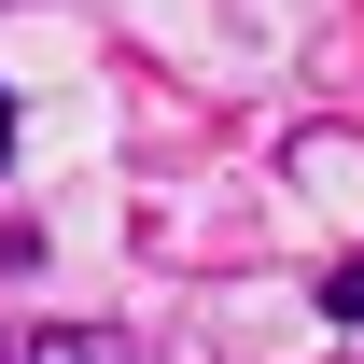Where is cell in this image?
<instances>
[{
    "label": "cell",
    "mask_w": 364,
    "mask_h": 364,
    "mask_svg": "<svg viewBox=\"0 0 364 364\" xmlns=\"http://www.w3.org/2000/svg\"><path fill=\"white\" fill-rule=\"evenodd\" d=\"M0 364H127V336H98V322H43V336H0Z\"/></svg>",
    "instance_id": "cell-1"
},
{
    "label": "cell",
    "mask_w": 364,
    "mask_h": 364,
    "mask_svg": "<svg viewBox=\"0 0 364 364\" xmlns=\"http://www.w3.org/2000/svg\"><path fill=\"white\" fill-rule=\"evenodd\" d=\"M322 309H336V322H364V252H350L336 280H322Z\"/></svg>",
    "instance_id": "cell-2"
},
{
    "label": "cell",
    "mask_w": 364,
    "mask_h": 364,
    "mask_svg": "<svg viewBox=\"0 0 364 364\" xmlns=\"http://www.w3.org/2000/svg\"><path fill=\"white\" fill-rule=\"evenodd\" d=\"M0 154H14V98H0Z\"/></svg>",
    "instance_id": "cell-3"
}]
</instances>
